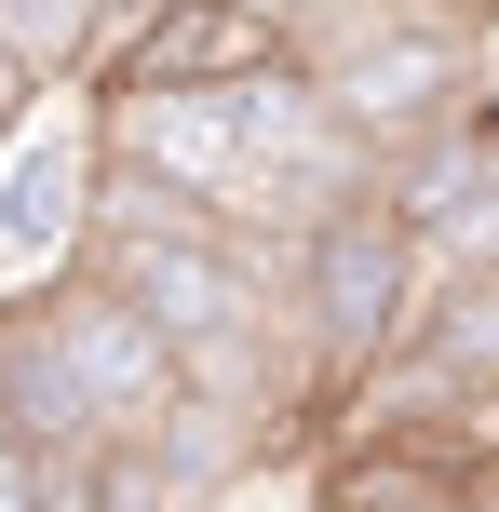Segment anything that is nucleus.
Returning <instances> with one entry per match:
<instances>
[{
  "instance_id": "nucleus-1",
  "label": "nucleus",
  "mask_w": 499,
  "mask_h": 512,
  "mask_svg": "<svg viewBox=\"0 0 499 512\" xmlns=\"http://www.w3.org/2000/svg\"><path fill=\"white\" fill-rule=\"evenodd\" d=\"M432 283H446V270H432V243L405 230L378 189H365V203H338L311 243H297V297H284V310H297V364H311L324 432H338V418L405 364V337H419Z\"/></svg>"
},
{
  "instance_id": "nucleus-2",
  "label": "nucleus",
  "mask_w": 499,
  "mask_h": 512,
  "mask_svg": "<svg viewBox=\"0 0 499 512\" xmlns=\"http://www.w3.org/2000/svg\"><path fill=\"white\" fill-rule=\"evenodd\" d=\"M311 68H324V108H338V135L365 162H405V149H432V135H459L486 108V41L446 0H392L351 41H324Z\"/></svg>"
},
{
  "instance_id": "nucleus-3",
  "label": "nucleus",
  "mask_w": 499,
  "mask_h": 512,
  "mask_svg": "<svg viewBox=\"0 0 499 512\" xmlns=\"http://www.w3.org/2000/svg\"><path fill=\"white\" fill-rule=\"evenodd\" d=\"M81 270L108 283V297H135L162 337L189 351H216V337H257V324H297V310H270V256L243 230H216V216H162V230H95L81 243Z\"/></svg>"
},
{
  "instance_id": "nucleus-4",
  "label": "nucleus",
  "mask_w": 499,
  "mask_h": 512,
  "mask_svg": "<svg viewBox=\"0 0 499 512\" xmlns=\"http://www.w3.org/2000/svg\"><path fill=\"white\" fill-rule=\"evenodd\" d=\"M41 310H54V351H68L81 405H95V445H149L162 418L189 405V364H176V337H162L135 297H108L95 270H54V283H41Z\"/></svg>"
},
{
  "instance_id": "nucleus-5",
  "label": "nucleus",
  "mask_w": 499,
  "mask_h": 512,
  "mask_svg": "<svg viewBox=\"0 0 499 512\" xmlns=\"http://www.w3.org/2000/svg\"><path fill=\"white\" fill-rule=\"evenodd\" d=\"M297 68L284 0H149L122 41L95 54L108 95H243V81Z\"/></svg>"
},
{
  "instance_id": "nucleus-6",
  "label": "nucleus",
  "mask_w": 499,
  "mask_h": 512,
  "mask_svg": "<svg viewBox=\"0 0 499 512\" xmlns=\"http://www.w3.org/2000/svg\"><path fill=\"white\" fill-rule=\"evenodd\" d=\"M95 149L135 162V176H162L176 203H203V216H230L243 176H257V149H243L230 95H108V135H95Z\"/></svg>"
},
{
  "instance_id": "nucleus-7",
  "label": "nucleus",
  "mask_w": 499,
  "mask_h": 512,
  "mask_svg": "<svg viewBox=\"0 0 499 512\" xmlns=\"http://www.w3.org/2000/svg\"><path fill=\"white\" fill-rule=\"evenodd\" d=\"M0 432L41 445V459H81V445H95V405H81L41 297H0Z\"/></svg>"
},
{
  "instance_id": "nucleus-8",
  "label": "nucleus",
  "mask_w": 499,
  "mask_h": 512,
  "mask_svg": "<svg viewBox=\"0 0 499 512\" xmlns=\"http://www.w3.org/2000/svg\"><path fill=\"white\" fill-rule=\"evenodd\" d=\"M95 512H189V486L162 472V445H95Z\"/></svg>"
},
{
  "instance_id": "nucleus-9",
  "label": "nucleus",
  "mask_w": 499,
  "mask_h": 512,
  "mask_svg": "<svg viewBox=\"0 0 499 512\" xmlns=\"http://www.w3.org/2000/svg\"><path fill=\"white\" fill-rule=\"evenodd\" d=\"M27 95H41V81H27V68H14V41H0V135L27 122Z\"/></svg>"
}]
</instances>
